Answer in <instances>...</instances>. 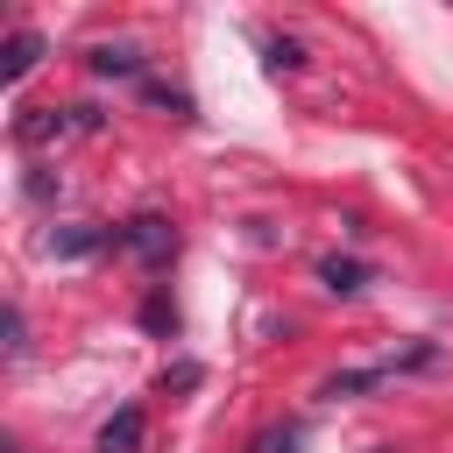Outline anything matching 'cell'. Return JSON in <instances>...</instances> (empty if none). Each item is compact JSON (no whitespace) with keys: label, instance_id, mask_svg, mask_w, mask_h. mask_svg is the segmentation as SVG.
I'll return each mask as SVG.
<instances>
[{"label":"cell","instance_id":"cell-1","mask_svg":"<svg viewBox=\"0 0 453 453\" xmlns=\"http://www.w3.org/2000/svg\"><path fill=\"white\" fill-rule=\"evenodd\" d=\"M134 255H170L177 248V234H170V219H127V234H120Z\"/></svg>","mask_w":453,"mask_h":453},{"label":"cell","instance_id":"cell-2","mask_svg":"<svg viewBox=\"0 0 453 453\" xmlns=\"http://www.w3.org/2000/svg\"><path fill=\"white\" fill-rule=\"evenodd\" d=\"M142 446V411H120L99 425V453H134Z\"/></svg>","mask_w":453,"mask_h":453},{"label":"cell","instance_id":"cell-3","mask_svg":"<svg viewBox=\"0 0 453 453\" xmlns=\"http://www.w3.org/2000/svg\"><path fill=\"white\" fill-rule=\"evenodd\" d=\"M0 57H7V64H0V78H21V71H28L35 57H42V35H35V28H14Z\"/></svg>","mask_w":453,"mask_h":453},{"label":"cell","instance_id":"cell-4","mask_svg":"<svg viewBox=\"0 0 453 453\" xmlns=\"http://www.w3.org/2000/svg\"><path fill=\"white\" fill-rule=\"evenodd\" d=\"M319 276H326V283H333V290H361V269H354V262H326V269H319Z\"/></svg>","mask_w":453,"mask_h":453},{"label":"cell","instance_id":"cell-5","mask_svg":"<svg viewBox=\"0 0 453 453\" xmlns=\"http://www.w3.org/2000/svg\"><path fill=\"white\" fill-rule=\"evenodd\" d=\"M92 71H134L127 50H92Z\"/></svg>","mask_w":453,"mask_h":453},{"label":"cell","instance_id":"cell-6","mask_svg":"<svg viewBox=\"0 0 453 453\" xmlns=\"http://www.w3.org/2000/svg\"><path fill=\"white\" fill-rule=\"evenodd\" d=\"M7 453H21V446H7Z\"/></svg>","mask_w":453,"mask_h":453}]
</instances>
